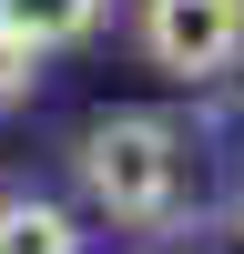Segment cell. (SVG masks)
<instances>
[{
	"instance_id": "6da1fadb",
	"label": "cell",
	"mask_w": 244,
	"mask_h": 254,
	"mask_svg": "<svg viewBox=\"0 0 244 254\" xmlns=\"http://www.w3.org/2000/svg\"><path fill=\"white\" fill-rule=\"evenodd\" d=\"M71 163H81V193L112 224H163L183 203V142H173L163 112H102Z\"/></svg>"
},
{
	"instance_id": "7a4b0ae2",
	"label": "cell",
	"mask_w": 244,
	"mask_h": 254,
	"mask_svg": "<svg viewBox=\"0 0 244 254\" xmlns=\"http://www.w3.org/2000/svg\"><path fill=\"white\" fill-rule=\"evenodd\" d=\"M142 51L173 81H214L244 61V0H142Z\"/></svg>"
},
{
	"instance_id": "3957f363",
	"label": "cell",
	"mask_w": 244,
	"mask_h": 254,
	"mask_svg": "<svg viewBox=\"0 0 244 254\" xmlns=\"http://www.w3.org/2000/svg\"><path fill=\"white\" fill-rule=\"evenodd\" d=\"M0 254H81V224L41 193H10L0 203Z\"/></svg>"
},
{
	"instance_id": "277c9868",
	"label": "cell",
	"mask_w": 244,
	"mask_h": 254,
	"mask_svg": "<svg viewBox=\"0 0 244 254\" xmlns=\"http://www.w3.org/2000/svg\"><path fill=\"white\" fill-rule=\"evenodd\" d=\"M102 20V0H0V31H20L31 51H61Z\"/></svg>"
},
{
	"instance_id": "5b68a950",
	"label": "cell",
	"mask_w": 244,
	"mask_h": 254,
	"mask_svg": "<svg viewBox=\"0 0 244 254\" xmlns=\"http://www.w3.org/2000/svg\"><path fill=\"white\" fill-rule=\"evenodd\" d=\"M31 71H41V51L20 31H0V112H10V102H31Z\"/></svg>"
},
{
	"instance_id": "8992f818",
	"label": "cell",
	"mask_w": 244,
	"mask_h": 254,
	"mask_svg": "<svg viewBox=\"0 0 244 254\" xmlns=\"http://www.w3.org/2000/svg\"><path fill=\"white\" fill-rule=\"evenodd\" d=\"M234 203H244V193H234Z\"/></svg>"
}]
</instances>
